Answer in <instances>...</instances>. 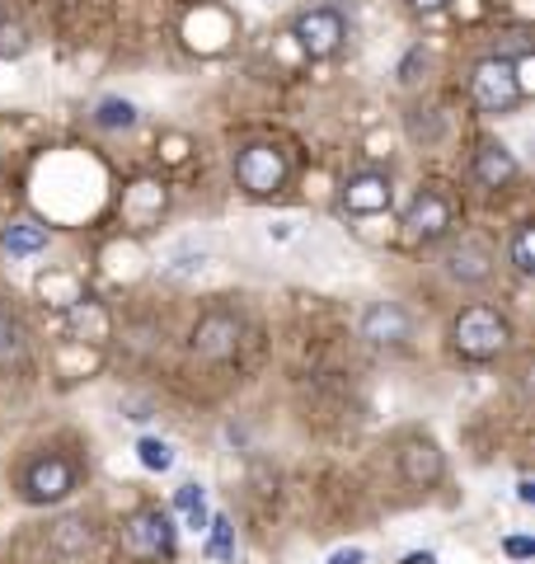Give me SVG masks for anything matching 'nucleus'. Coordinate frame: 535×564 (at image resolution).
I'll return each instance as SVG.
<instances>
[{"label": "nucleus", "mask_w": 535, "mask_h": 564, "mask_svg": "<svg viewBox=\"0 0 535 564\" xmlns=\"http://www.w3.org/2000/svg\"><path fill=\"white\" fill-rule=\"evenodd\" d=\"M451 344L466 352V358L489 362L512 344V325H507V315H498L493 306H466L451 325Z\"/></svg>", "instance_id": "obj_1"}, {"label": "nucleus", "mask_w": 535, "mask_h": 564, "mask_svg": "<svg viewBox=\"0 0 535 564\" xmlns=\"http://www.w3.org/2000/svg\"><path fill=\"white\" fill-rule=\"evenodd\" d=\"M470 95H474V104H479V113H493V118L512 113L516 104L526 99L522 85H516L512 57H489V62H479L474 76H470Z\"/></svg>", "instance_id": "obj_2"}, {"label": "nucleus", "mask_w": 535, "mask_h": 564, "mask_svg": "<svg viewBox=\"0 0 535 564\" xmlns=\"http://www.w3.org/2000/svg\"><path fill=\"white\" fill-rule=\"evenodd\" d=\"M236 180L244 193H254V198H268V193H277L282 184H287V155H282L277 147H244L236 155Z\"/></svg>", "instance_id": "obj_3"}, {"label": "nucleus", "mask_w": 535, "mask_h": 564, "mask_svg": "<svg viewBox=\"0 0 535 564\" xmlns=\"http://www.w3.org/2000/svg\"><path fill=\"white\" fill-rule=\"evenodd\" d=\"M80 489V470L66 462V456H39L24 470V499L29 503H62Z\"/></svg>", "instance_id": "obj_4"}, {"label": "nucleus", "mask_w": 535, "mask_h": 564, "mask_svg": "<svg viewBox=\"0 0 535 564\" xmlns=\"http://www.w3.org/2000/svg\"><path fill=\"white\" fill-rule=\"evenodd\" d=\"M122 541H128V551H137V555H174V522H170V513H160V508H141V513H132L128 527H122Z\"/></svg>", "instance_id": "obj_5"}, {"label": "nucleus", "mask_w": 535, "mask_h": 564, "mask_svg": "<svg viewBox=\"0 0 535 564\" xmlns=\"http://www.w3.org/2000/svg\"><path fill=\"white\" fill-rule=\"evenodd\" d=\"M446 231H451V203H446L441 193L423 188L418 198L408 203V212H404V236L433 245V240H441Z\"/></svg>", "instance_id": "obj_6"}, {"label": "nucleus", "mask_w": 535, "mask_h": 564, "mask_svg": "<svg viewBox=\"0 0 535 564\" xmlns=\"http://www.w3.org/2000/svg\"><path fill=\"white\" fill-rule=\"evenodd\" d=\"M292 33H296V43L306 47L310 57H334V52L343 47V39H348L343 14H338V10H306Z\"/></svg>", "instance_id": "obj_7"}, {"label": "nucleus", "mask_w": 535, "mask_h": 564, "mask_svg": "<svg viewBox=\"0 0 535 564\" xmlns=\"http://www.w3.org/2000/svg\"><path fill=\"white\" fill-rule=\"evenodd\" d=\"M400 475H404V485H414V489L441 485V475H446L441 447L433 443V437H408V443L400 447Z\"/></svg>", "instance_id": "obj_8"}, {"label": "nucleus", "mask_w": 535, "mask_h": 564, "mask_svg": "<svg viewBox=\"0 0 535 564\" xmlns=\"http://www.w3.org/2000/svg\"><path fill=\"white\" fill-rule=\"evenodd\" d=\"M236 344H240V321L236 315H226V311H211V315H203L198 321V329H193V348L203 352V358H230L236 352Z\"/></svg>", "instance_id": "obj_9"}, {"label": "nucleus", "mask_w": 535, "mask_h": 564, "mask_svg": "<svg viewBox=\"0 0 535 564\" xmlns=\"http://www.w3.org/2000/svg\"><path fill=\"white\" fill-rule=\"evenodd\" d=\"M408 334H414V325H408L404 306H395V302H376L362 315V339L381 344V348H400Z\"/></svg>", "instance_id": "obj_10"}, {"label": "nucleus", "mask_w": 535, "mask_h": 564, "mask_svg": "<svg viewBox=\"0 0 535 564\" xmlns=\"http://www.w3.org/2000/svg\"><path fill=\"white\" fill-rule=\"evenodd\" d=\"M390 180L385 174H357V180H348V188H343V207L348 212H357V217H376V212H385L390 207Z\"/></svg>", "instance_id": "obj_11"}, {"label": "nucleus", "mask_w": 535, "mask_h": 564, "mask_svg": "<svg viewBox=\"0 0 535 564\" xmlns=\"http://www.w3.org/2000/svg\"><path fill=\"white\" fill-rule=\"evenodd\" d=\"M516 155L503 147V141H484V147L474 151V180L484 188H507L516 180Z\"/></svg>", "instance_id": "obj_12"}, {"label": "nucleus", "mask_w": 535, "mask_h": 564, "mask_svg": "<svg viewBox=\"0 0 535 564\" xmlns=\"http://www.w3.org/2000/svg\"><path fill=\"white\" fill-rule=\"evenodd\" d=\"M446 273H451L456 282H484L493 269H489V250L474 240H460L451 254H446Z\"/></svg>", "instance_id": "obj_13"}, {"label": "nucleus", "mask_w": 535, "mask_h": 564, "mask_svg": "<svg viewBox=\"0 0 535 564\" xmlns=\"http://www.w3.org/2000/svg\"><path fill=\"white\" fill-rule=\"evenodd\" d=\"M137 104L132 99H118V95H109V99H99L95 104V128H103V132H128V128H137Z\"/></svg>", "instance_id": "obj_14"}, {"label": "nucleus", "mask_w": 535, "mask_h": 564, "mask_svg": "<svg viewBox=\"0 0 535 564\" xmlns=\"http://www.w3.org/2000/svg\"><path fill=\"white\" fill-rule=\"evenodd\" d=\"M174 508L184 513V522L193 527V532H207V494H203V485H178L174 489Z\"/></svg>", "instance_id": "obj_15"}, {"label": "nucleus", "mask_w": 535, "mask_h": 564, "mask_svg": "<svg viewBox=\"0 0 535 564\" xmlns=\"http://www.w3.org/2000/svg\"><path fill=\"white\" fill-rule=\"evenodd\" d=\"M24 352H29L24 325L14 321L10 311H0V367H10V362H24Z\"/></svg>", "instance_id": "obj_16"}, {"label": "nucleus", "mask_w": 535, "mask_h": 564, "mask_svg": "<svg viewBox=\"0 0 535 564\" xmlns=\"http://www.w3.org/2000/svg\"><path fill=\"white\" fill-rule=\"evenodd\" d=\"M0 245H6L10 254H39V250H47V226L20 221V226H10V231L0 236Z\"/></svg>", "instance_id": "obj_17"}, {"label": "nucleus", "mask_w": 535, "mask_h": 564, "mask_svg": "<svg viewBox=\"0 0 535 564\" xmlns=\"http://www.w3.org/2000/svg\"><path fill=\"white\" fill-rule=\"evenodd\" d=\"M52 545H57L62 555H80L85 545H89V522L85 518H62L57 527H52Z\"/></svg>", "instance_id": "obj_18"}, {"label": "nucleus", "mask_w": 535, "mask_h": 564, "mask_svg": "<svg viewBox=\"0 0 535 564\" xmlns=\"http://www.w3.org/2000/svg\"><path fill=\"white\" fill-rule=\"evenodd\" d=\"M137 462L146 470H155V475H165L174 466V447L160 443V437H141V443H137Z\"/></svg>", "instance_id": "obj_19"}, {"label": "nucleus", "mask_w": 535, "mask_h": 564, "mask_svg": "<svg viewBox=\"0 0 535 564\" xmlns=\"http://www.w3.org/2000/svg\"><path fill=\"white\" fill-rule=\"evenodd\" d=\"M207 532H211V541H207L211 555H217V560H236V527H230V518H211Z\"/></svg>", "instance_id": "obj_20"}, {"label": "nucleus", "mask_w": 535, "mask_h": 564, "mask_svg": "<svg viewBox=\"0 0 535 564\" xmlns=\"http://www.w3.org/2000/svg\"><path fill=\"white\" fill-rule=\"evenodd\" d=\"M512 263H516V273H531L535 269V231L531 226H522L512 240Z\"/></svg>", "instance_id": "obj_21"}, {"label": "nucleus", "mask_w": 535, "mask_h": 564, "mask_svg": "<svg viewBox=\"0 0 535 564\" xmlns=\"http://www.w3.org/2000/svg\"><path fill=\"white\" fill-rule=\"evenodd\" d=\"M503 551H507L512 560H531V555H535V541H531V536H507Z\"/></svg>", "instance_id": "obj_22"}, {"label": "nucleus", "mask_w": 535, "mask_h": 564, "mask_svg": "<svg viewBox=\"0 0 535 564\" xmlns=\"http://www.w3.org/2000/svg\"><path fill=\"white\" fill-rule=\"evenodd\" d=\"M325 564H367V551L362 545H348V551H334Z\"/></svg>", "instance_id": "obj_23"}, {"label": "nucleus", "mask_w": 535, "mask_h": 564, "mask_svg": "<svg viewBox=\"0 0 535 564\" xmlns=\"http://www.w3.org/2000/svg\"><path fill=\"white\" fill-rule=\"evenodd\" d=\"M441 6H446V0H408V10H418V14H433Z\"/></svg>", "instance_id": "obj_24"}, {"label": "nucleus", "mask_w": 535, "mask_h": 564, "mask_svg": "<svg viewBox=\"0 0 535 564\" xmlns=\"http://www.w3.org/2000/svg\"><path fill=\"white\" fill-rule=\"evenodd\" d=\"M404 564H437L433 551H414V555H404Z\"/></svg>", "instance_id": "obj_25"}, {"label": "nucleus", "mask_w": 535, "mask_h": 564, "mask_svg": "<svg viewBox=\"0 0 535 564\" xmlns=\"http://www.w3.org/2000/svg\"><path fill=\"white\" fill-rule=\"evenodd\" d=\"M516 499L531 503V499H535V485H531V480H516Z\"/></svg>", "instance_id": "obj_26"}]
</instances>
